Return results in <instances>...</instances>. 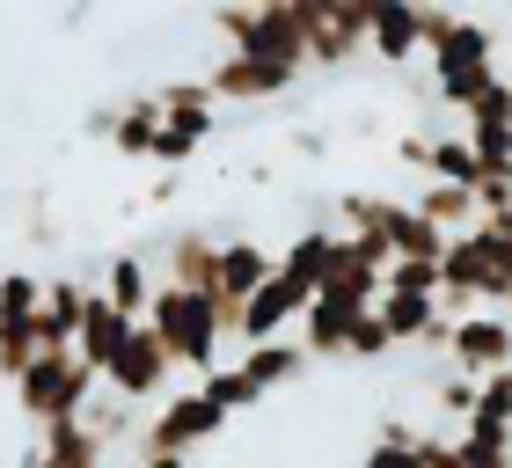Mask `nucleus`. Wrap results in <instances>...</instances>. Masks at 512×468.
I'll list each match as a JSON object with an SVG mask.
<instances>
[{"label": "nucleus", "mask_w": 512, "mask_h": 468, "mask_svg": "<svg viewBox=\"0 0 512 468\" xmlns=\"http://www.w3.org/2000/svg\"><path fill=\"white\" fill-rule=\"evenodd\" d=\"M205 139H213V110H183V117L161 110V147H154V161H161V169H183Z\"/></svg>", "instance_id": "nucleus-24"}, {"label": "nucleus", "mask_w": 512, "mask_h": 468, "mask_svg": "<svg viewBox=\"0 0 512 468\" xmlns=\"http://www.w3.org/2000/svg\"><path fill=\"white\" fill-rule=\"evenodd\" d=\"M417 468H469V461H461V447H454V439L417 432Z\"/></svg>", "instance_id": "nucleus-35"}, {"label": "nucleus", "mask_w": 512, "mask_h": 468, "mask_svg": "<svg viewBox=\"0 0 512 468\" xmlns=\"http://www.w3.org/2000/svg\"><path fill=\"white\" fill-rule=\"evenodd\" d=\"M469 191H476V205H483V220H498V213H512V161H483Z\"/></svg>", "instance_id": "nucleus-29"}, {"label": "nucleus", "mask_w": 512, "mask_h": 468, "mask_svg": "<svg viewBox=\"0 0 512 468\" xmlns=\"http://www.w3.org/2000/svg\"><path fill=\"white\" fill-rule=\"evenodd\" d=\"M161 286L213 300V286H220V234H205V227L169 234V249H161Z\"/></svg>", "instance_id": "nucleus-12"}, {"label": "nucleus", "mask_w": 512, "mask_h": 468, "mask_svg": "<svg viewBox=\"0 0 512 468\" xmlns=\"http://www.w3.org/2000/svg\"><path fill=\"white\" fill-rule=\"evenodd\" d=\"M198 388H205V403H213L220 417H235V410H256V388L242 381V366H213Z\"/></svg>", "instance_id": "nucleus-26"}, {"label": "nucleus", "mask_w": 512, "mask_h": 468, "mask_svg": "<svg viewBox=\"0 0 512 468\" xmlns=\"http://www.w3.org/2000/svg\"><path fill=\"white\" fill-rule=\"evenodd\" d=\"M395 154H403L410 169H425V132H403V139H395Z\"/></svg>", "instance_id": "nucleus-37"}, {"label": "nucleus", "mask_w": 512, "mask_h": 468, "mask_svg": "<svg viewBox=\"0 0 512 468\" xmlns=\"http://www.w3.org/2000/svg\"><path fill=\"white\" fill-rule=\"evenodd\" d=\"M300 74L293 66H271V59H242V52H220L213 74H205V88H213V103H271L286 96Z\"/></svg>", "instance_id": "nucleus-11"}, {"label": "nucleus", "mask_w": 512, "mask_h": 468, "mask_svg": "<svg viewBox=\"0 0 512 468\" xmlns=\"http://www.w3.org/2000/svg\"><path fill=\"white\" fill-rule=\"evenodd\" d=\"M366 22H374V0H344V8H330V0H300V30H308V66H344L359 59L366 44Z\"/></svg>", "instance_id": "nucleus-6"}, {"label": "nucleus", "mask_w": 512, "mask_h": 468, "mask_svg": "<svg viewBox=\"0 0 512 468\" xmlns=\"http://www.w3.org/2000/svg\"><path fill=\"white\" fill-rule=\"evenodd\" d=\"M366 468H417V432L410 425H388L374 447H366Z\"/></svg>", "instance_id": "nucleus-31"}, {"label": "nucleus", "mask_w": 512, "mask_h": 468, "mask_svg": "<svg viewBox=\"0 0 512 468\" xmlns=\"http://www.w3.org/2000/svg\"><path fill=\"white\" fill-rule=\"evenodd\" d=\"M410 205H417V213H425L439 234H469V227H483V205H476V191H461V183H425Z\"/></svg>", "instance_id": "nucleus-22"}, {"label": "nucleus", "mask_w": 512, "mask_h": 468, "mask_svg": "<svg viewBox=\"0 0 512 468\" xmlns=\"http://www.w3.org/2000/svg\"><path fill=\"white\" fill-rule=\"evenodd\" d=\"M220 425H227V417L205 403V388L161 395V410L147 417V432H139V454H183V461H191V447H205Z\"/></svg>", "instance_id": "nucleus-5"}, {"label": "nucleus", "mask_w": 512, "mask_h": 468, "mask_svg": "<svg viewBox=\"0 0 512 468\" xmlns=\"http://www.w3.org/2000/svg\"><path fill=\"white\" fill-rule=\"evenodd\" d=\"M381 293H410V300H439V264H403L395 256L388 278H381Z\"/></svg>", "instance_id": "nucleus-30"}, {"label": "nucleus", "mask_w": 512, "mask_h": 468, "mask_svg": "<svg viewBox=\"0 0 512 468\" xmlns=\"http://www.w3.org/2000/svg\"><path fill=\"white\" fill-rule=\"evenodd\" d=\"M15 468H44V454H37V447H30V454H22V461H15Z\"/></svg>", "instance_id": "nucleus-39"}, {"label": "nucleus", "mask_w": 512, "mask_h": 468, "mask_svg": "<svg viewBox=\"0 0 512 468\" xmlns=\"http://www.w3.org/2000/svg\"><path fill=\"white\" fill-rule=\"evenodd\" d=\"M476 147L461 132H425V183H461V191H469L476 183Z\"/></svg>", "instance_id": "nucleus-23"}, {"label": "nucleus", "mask_w": 512, "mask_h": 468, "mask_svg": "<svg viewBox=\"0 0 512 468\" xmlns=\"http://www.w3.org/2000/svg\"><path fill=\"white\" fill-rule=\"evenodd\" d=\"M213 30L227 37V52L271 59L308 74V30H300V0H264V8H213Z\"/></svg>", "instance_id": "nucleus-3"}, {"label": "nucleus", "mask_w": 512, "mask_h": 468, "mask_svg": "<svg viewBox=\"0 0 512 468\" xmlns=\"http://www.w3.org/2000/svg\"><path fill=\"white\" fill-rule=\"evenodd\" d=\"M271 271H278V256L256 242V234H227V242H220V286H213V308H220V330H227V337H235L249 293L264 286Z\"/></svg>", "instance_id": "nucleus-7"}, {"label": "nucleus", "mask_w": 512, "mask_h": 468, "mask_svg": "<svg viewBox=\"0 0 512 468\" xmlns=\"http://www.w3.org/2000/svg\"><path fill=\"white\" fill-rule=\"evenodd\" d=\"M374 315V308H366ZM352 308L344 300H330V293H315L308 300V315H300V344H308V359H344V337H352Z\"/></svg>", "instance_id": "nucleus-21"}, {"label": "nucleus", "mask_w": 512, "mask_h": 468, "mask_svg": "<svg viewBox=\"0 0 512 468\" xmlns=\"http://www.w3.org/2000/svg\"><path fill=\"white\" fill-rule=\"evenodd\" d=\"M425 59H432V88H439V103L469 117V103L498 81V30H491V22L454 15V30L439 37Z\"/></svg>", "instance_id": "nucleus-2"}, {"label": "nucleus", "mask_w": 512, "mask_h": 468, "mask_svg": "<svg viewBox=\"0 0 512 468\" xmlns=\"http://www.w3.org/2000/svg\"><path fill=\"white\" fill-rule=\"evenodd\" d=\"M337 249H344V234H337V227H308V234H293V242L278 249V271H286L293 286H308V293H322V278H330V264H337Z\"/></svg>", "instance_id": "nucleus-17"}, {"label": "nucleus", "mask_w": 512, "mask_h": 468, "mask_svg": "<svg viewBox=\"0 0 512 468\" xmlns=\"http://www.w3.org/2000/svg\"><path fill=\"white\" fill-rule=\"evenodd\" d=\"M388 351H395L388 322H381V315H359V322H352V337H344V359H366V366H374V359H388Z\"/></svg>", "instance_id": "nucleus-32"}, {"label": "nucleus", "mask_w": 512, "mask_h": 468, "mask_svg": "<svg viewBox=\"0 0 512 468\" xmlns=\"http://www.w3.org/2000/svg\"><path fill=\"white\" fill-rule=\"evenodd\" d=\"M147 330L161 337V351H169V366H191L198 381L220 366V308L205 293H176V286H154V308H147Z\"/></svg>", "instance_id": "nucleus-1"}, {"label": "nucleus", "mask_w": 512, "mask_h": 468, "mask_svg": "<svg viewBox=\"0 0 512 468\" xmlns=\"http://www.w3.org/2000/svg\"><path fill=\"white\" fill-rule=\"evenodd\" d=\"M96 132H110V147H118L125 161H139V154L161 147V103L154 96H132V103H118L110 117H96Z\"/></svg>", "instance_id": "nucleus-18"}, {"label": "nucleus", "mask_w": 512, "mask_h": 468, "mask_svg": "<svg viewBox=\"0 0 512 468\" xmlns=\"http://www.w3.org/2000/svg\"><path fill=\"white\" fill-rule=\"evenodd\" d=\"M461 139L476 147V161H512V81H505V74L469 103V125H461Z\"/></svg>", "instance_id": "nucleus-13"}, {"label": "nucleus", "mask_w": 512, "mask_h": 468, "mask_svg": "<svg viewBox=\"0 0 512 468\" xmlns=\"http://www.w3.org/2000/svg\"><path fill=\"white\" fill-rule=\"evenodd\" d=\"M15 403L22 417L44 432V425H66V417H88L96 410V373H88L74 351H44V359L15 381Z\"/></svg>", "instance_id": "nucleus-4"}, {"label": "nucleus", "mask_w": 512, "mask_h": 468, "mask_svg": "<svg viewBox=\"0 0 512 468\" xmlns=\"http://www.w3.org/2000/svg\"><path fill=\"white\" fill-rule=\"evenodd\" d=\"M154 103L169 110V117H183V110H213V88H205V74H191V81H169V88H154Z\"/></svg>", "instance_id": "nucleus-33"}, {"label": "nucleus", "mask_w": 512, "mask_h": 468, "mask_svg": "<svg viewBox=\"0 0 512 468\" xmlns=\"http://www.w3.org/2000/svg\"><path fill=\"white\" fill-rule=\"evenodd\" d=\"M374 315L388 322V337H395V344H439V351H447V337H454V322H439V300L381 293V308H374Z\"/></svg>", "instance_id": "nucleus-16"}, {"label": "nucleus", "mask_w": 512, "mask_h": 468, "mask_svg": "<svg viewBox=\"0 0 512 468\" xmlns=\"http://www.w3.org/2000/svg\"><path fill=\"white\" fill-rule=\"evenodd\" d=\"M139 468H191L183 454H139Z\"/></svg>", "instance_id": "nucleus-38"}, {"label": "nucleus", "mask_w": 512, "mask_h": 468, "mask_svg": "<svg viewBox=\"0 0 512 468\" xmlns=\"http://www.w3.org/2000/svg\"><path fill=\"white\" fill-rule=\"evenodd\" d=\"M169 351H161V337L147 330V322H132V337H125V351L118 359H110V395H118V403H161V395H169Z\"/></svg>", "instance_id": "nucleus-8"}, {"label": "nucleus", "mask_w": 512, "mask_h": 468, "mask_svg": "<svg viewBox=\"0 0 512 468\" xmlns=\"http://www.w3.org/2000/svg\"><path fill=\"white\" fill-rule=\"evenodd\" d=\"M37 454H44V468H103V439H96V425L88 417H66V425H44L37 432Z\"/></svg>", "instance_id": "nucleus-20"}, {"label": "nucleus", "mask_w": 512, "mask_h": 468, "mask_svg": "<svg viewBox=\"0 0 512 468\" xmlns=\"http://www.w3.org/2000/svg\"><path fill=\"white\" fill-rule=\"evenodd\" d=\"M439 410L469 425V410H476V381H461V373H447V381H439Z\"/></svg>", "instance_id": "nucleus-34"}, {"label": "nucleus", "mask_w": 512, "mask_h": 468, "mask_svg": "<svg viewBox=\"0 0 512 468\" xmlns=\"http://www.w3.org/2000/svg\"><path fill=\"white\" fill-rule=\"evenodd\" d=\"M447 359H454L461 381H476V388H483L491 373H505V366H512V322H505L498 308H483V315H469V322H454Z\"/></svg>", "instance_id": "nucleus-10"}, {"label": "nucleus", "mask_w": 512, "mask_h": 468, "mask_svg": "<svg viewBox=\"0 0 512 468\" xmlns=\"http://www.w3.org/2000/svg\"><path fill=\"white\" fill-rule=\"evenodd\" d=\"M483 234L498 242V256H505V271H512V213H498V220H483Z\"/></svg>", "instance_id": "nucleus-36"}, {"label": "nucleus", "mask_w": 512, "mask_h": 468, "mask_svg": "<svg viewBox=\"0 0 512 468\" xmlns=\"http://www.w3.org/2000/svg\"><path fill=\"white\" fill-rule=\"evenodd\" d=\"M300 373H308V344H300V337H278V344L242 351V381L256 388V403H264V395H278V388H293Z\"/></svg>", "instance_id": "nucleus-15"}, {"label": "nucleus", "mask_w": 512, "mask_h": 468, "mask_svg": "<svg viewBox=\"0 0 512 468\" xmlns=\"http://www.w3.org/2000/svg\"><path fill=\"white\" fill-rule=\"evenodd\" d=\"M308 300H315L308 286H293L286 271H271L264 286L249 293V308H242V322H235V344H249V351H256V344H278V337H293V322L308 315Z\"/></svg>", "instance_id": "nucleus-9"}, {"label": "nucleus", "mask_w": 512, "mask_h": 468, "mask_svg": "<svg viewBox=\"0 0 512 468\" xmlns=\"http://www.w3.org/2000/svg\"><path fill=\"white\" fill-rule=\"evenodd\" d=\"M154 286H161V278L147 271V256H110V271H103V300H110V308H118L125 322H147V308H154Z\"/></svg>", "instance_id": "nucleus-19"}, {"label": "nucleus", "mask_w": 512, "mask_h": 468, "mask_svg": "<svg viewBox=\"0 0 512 468\" xmlns=\"http://www.w3.org/2000/svg\"><path fill=\"white\" fill-rule=\"evenodd\" d=\"M37 351H44V344H37V315H30V322H0V381L15 388L22 373L37 366Z\"/></svg>", "instance_id": "nucleus-25"}, {"label": "nucleus", "mask_w": 512, "mask_h": 468, "mask_svg": "<svg viewBox=\"0 0 512 468\" xmlns=\"http://www.w3.org/2000/svg\"><path fill=\"white\" fill-rule=\"evenodd\" d=\"M44 308V278L30 271H0V322H30Z\"/></svg>", "instance_id": "nucleus-27"}, {"label": "nucleus", "mask_w": 512, "mask_h": 468, "mask_svg": "<svg viewBox=\"0 0 512 468\" xmlns=\"http://www.w3.org/2000/svg\"><path fill=\"white\" fill-rule=\"evenodd\" d=\"M469 425H498V432H512V366H505V373H491V381L476 388Z\"/></svg>", "instance_id": "nucleus-28"}, {"label": "nucleus", "mask_w": 512, "mask_h": 468, "mask_svg": "<svg viewBox=\"0 0 512 468\" xmlns=\"http://www.w3.org/2000/svg\"><path fill=\"white\" fill-rule=\"evenodd\" d=\"M366 44H374V59H381V66H410L417 52H425V8H403V0H374Z\"/></svg>", "instance_id": "nucleus-14"}]
</instances>
